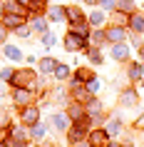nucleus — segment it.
Listing matches in <instances>:
<instances>
[{
    "instance_id": "nucleus-1",
    "label": "nucleus",
    "mask_w": 144,
    "mask_h": 147,
    "mask_svg": "<svg viewBox=\"0 0 144 147\" xmlns=\"http://www.w3.org/2000/svg\"><path fill=\"white\" fill-rule=\"evenodd\" d=\"M20 120H23V125H38V120H40V110H38V107H30V105H25V107H23V115H20Z\"/></svg>"
},
{
    "instance_id": "nucleus-2",
    "label": "nucleus",
    "mask_w": 144,
    "mask_h": 147,
    "mask_svg": "<svg viewBox=\"0 0 144 147\" xmlns=\"http://www.w3.org/2000/svg\"><path fill=\"white\" fill-rule=\"evenodd\" d=\"M32 95L27 92V87H15V97H13V102L15 105H20V107H25V105H30Z\"/></svg>"
},
{
    "instance_id": "nucleus-3",
    "label": "nucleus",
    "mask_w": 144,
    "mask_h": 147,
    "mask_svg": "<svg viewBox=\"0 0 144 147\" xmlns=\"http://www.w3.org/2000/svg\"><path fill=\"white\" fill-rule=\"evenodd\" d=\"M65 47H67V50H82V47H84V38H82V35L70 32L67 38H65Z\"/></svg>"
},
{
    "instance_id": "nucleus-4",
    "label": "nucleus",
    "mask_w": 144,
    "mask_h": 147,
    "mask_svg": "<svg viewBox=\"0 0 144 147\" xmlns=\"http://www.w3.org/2000/svg\"><path fill=\"white\" fill-rule=\"evenodd\" d=\"M90 145L92 147H107V132L104 130H92L90 132Z\"/></svg>"
},
{
    "instance_id": "nucleus-5",
    "label": "nucleus",
    "mask_w": 144,
    "mask_h": 147,
    "mask_svg": "<svg viewBox=\"0 0 144 147\" xmlns=\"http://www.w3.org/2000/svg\"><path fill=\"white\" fill-rule=\"evenodd\" d=\"M13 82H15V87H27L32 82V72L30 70H20V72H15Z\"/></svg>"
},
{
    "instance_id": "nucleus-6",
    "label": "nucleus",
    "mask_w": 144,
    "mask_h": 147,
    "mask_svg": "<svg viewBox=\"0 0 144 147\" xmlns=\"http://www.w3.org/2000/svg\"><path fill=\"white\" fill-rule=\"evenodd\" d=\"M124 38H127V32H124V28H119V25H114V28L107 30V40H109V42H122Z\"/></svg>"
},
{
    "instance_id": "nucleus-7",
    "label": "nucleus",
    "mask_w": 144,
    "mask_h": 147,
    "mask_svg": "<svg viewBox=\"0 0 144 147\" xmlns=\"http://www.w3.org/2000/svg\"><path fill=\"white\" fill-rule=\"evenodd\" d=\"M127 55H129V47L124 45V42H114V47H112V57L114 60H127Z\"/></svg>"
},
{
    "instance_id": "nucleus-8",
    "label": "nucleus",
    "mask_w": 144,
    "mask_h": 147,
    "mask_svg": "<svg viewBox=\"0 0 144 147\" xmlns=\"http://www.w3.org/2000/svg\"><path fill=\"white\" fill-rule=\"evenodd\" d=\"M3 53H5V57L13 60V62H20V60H23V53H20V47H17V45H5Z\"/></svg>"
},
{
    "instance_id": "nucleus-9",
    "label": "nucleus",
    "mask_w": 144,
    "mask_h": 147,
    "mask_svg": "<svg viewBox=\"0 0 144 147\" xmlns=\"http://www.w3.org/2000/svg\"><path fill=\"white\" fill-rule=\"evenodd\" d=\"M10 145H13V147H25V145H27V135H25L23 130H15V132H13V137H10Z\"/></svg>"
},
{
    "instance_id": "nucleus-10",
    "label": "nucleus",
    "mask_w": 144,
    "mask_h": 147,
    "mask_svg": "<svg viewBox=\"0 0 144 147\" xmlns=\"http://www.w3.org/2000/svg\"><path fill=\"white\" fill-rule=\"evenodd\" d=\"M119 102L124 105V107L134 105V102H137V92H134V90H124V92H122V97H119Z\"/></svg>"
},
{
    "instance_id": "nucleus-11",
    "label": "nucleus",
    "mask_w": 144,
    "mask_h": 147,
    "mask_svg": "<svg viewBox=\"0 0 144 147\" xmlns=\"http://www.w3.org/2000/svg\"><path fill=\"white\" fill-rule=\"evenodd\" d=\"M3 23H5V28H20V25H23V18L13 13V15H5V18H3Z\"/></svg>"
},
{
    "instance_id": "nucleus-12",
    "label": "nucleus",
    "mask_w": 144,
    "mask_h": 147,
    "mask_svg": "<svg viewBox=\"0 0 144 147\" xmlns=\"http://www.w3.org/2000/svg\"><path fill=\"white\" fill-rule=\"evenodd\" d=\"M129 25H132V30L144 32V15H132L129 18Z\"/></svg>"
},
{
    "instance_id": "nucleus-13",
    "label": "nucleus",
    "mask_w": 144,
    "mask_h": 147,
    "mask_svg": "<svg viewBox=\"0 0 144 147\" xmlns=\"http://www.w3.org/2000/svg\"><path fill=\"white\" fill-rule=\"evenodd\" d=\"M70 122V115H65V112H55V127H60V130H65Z\"/></svg>"
},
{
    "instance_id": "nucleus-14",
    "label": "nucleus",
    "mask_w": 144,
    "mask_h": 147,
    "mask_svg": "<svg viewBox=\"0 0 144 147\" xmlns=\"http://www.w3.org/2000/svg\"><path fill=\"white\" fill-rule=\"evenodd\" d=\"M47 18H50L52 23H60L62 18H65V10H62V8H57V5H55V8H50V13H47Z\"/></svg>"
},
{
    "instance_id": "nucleus-15",
    "label": "nucleus",
    "mask_w": 144,
    "mask_h": 147,
    "mask_svg": "<svg viewBox=\"0 0 144 147\" xmlns=\"http://www.w3.org/2000/svg\"><path fill=\"white\" fill-rule=\"evenodd\" d=\"M92 78H94L92 70H87V67H80V70H77V82H90Z\"/></svg>"
},
{
    "instance_id": "nucleus-16",
    "label": "nucleus",
    "mask_w": 144,
    "mask_h": 147,
    "mask_svg": "<svg viewBox=\"0 0 144 147\" xmlns=\"http://www.w3.org/2000/svg\"><path fill=\"white\" fill-rule=\"evenodd\" d=\"M84 137V127L80 125V127H72L70 130V142H80V140Z\"/></svg>"
},
{
    "instance_id": "nucleus-17",
    "label": "nucleus",
    "mask_w": 144,
    "mask_h": 147,
    "mask_svg": "<svg viewBox=\"0 0 144 147\" xmlns=\"http://www.w3.org/2000/svg\"><path fill=\"white\" fill-rule=\"evenodd\" d=\"M40 70H42V75L52 72V70H55V60H52V57H45V60L40 62Z\"/></svg>"
},
{
    "instance_id": "nucleus-18",
    "label": "nucleus",
    "mask_w": 144,
    "mask_h": 147,
    "mask_svg": "<svg viewBox=\"0 0 144 147\" xmlns=\"http://www.w3.org/2000/svg\"><path fill=\"white\" fill-rule=\"evenodd\" d=\"M67 75H70V67H67V65H55V78H57V80H65Z\"/></svg>"
},
{
    "instance_id": "nucleus-19",
    "label": "nucleus",
    "mask_w": 144,
    "mask_h": 147,
    "mask_svg": "<svg viewBox=\"0 0 144 147\" xmlns=\"http://www.w3.org/2000/svg\"><path fill=\"white\" fill-rule=\"evenodd\" d=\"M10 127V112L0 110V130H8Z\"/></svg>"
},
{
    "instance_id": "nucleus-20",
    "label": "nucleus",
    "mask_w": 144,
    "mask_h": 147,
    "mask_svg": "<svg viewBox=\"0 0 144 147\" xmlns=\"http://www.w3.org/2000/svg\"><path fill=\"white\" fill-rule=\"evenodd\" d=\"M72 120H82V107L80 105H70V112H67Z\"/></svg>"
},
{
    "instance_id": "nucleus-21",
    "label": "nucleus",
    "mask_w": 144,
    "mask_h": 147,
    "mask_svg": "<svg viewBox=\"0 0 144 147\" xmlns=\"http://www.w3.org/2000/svg\"><path fill=\"white\" fill-rule=\"evenodd\" d=\"M13 78H15V72H13L10 67H3V70H0V80H3V82H10Z\"/></svg>"
},
{
    "instance_id": "nucleus-22",
    "label": "nucleus",
    "mask_w": 144,
    "mask_h": 147,
    "mask_svg": "<svg viewBox=\"0 0 144 147\" xmlns=\"http://www.w3.org/2000/svg\"><path fill=\"white\" fill-rule=\"evenodd\" d=\"M32 137H35V140L45 137V125H32Z\"/></svg>"
},
{
    "instance_id": "nucleus-23",
    "label": "nucleus",
    "mask_w": 144,
    "mask_h": 147,
    "mask_svg": "<svg viewBox=\"0 0 144 147\" xmlns=\"http://www.w3.org/2000/svg\"><path fill=\"white\" fill-rule=\"evenodd\" d=\"M127 75H129V80H139L142 78V67H139V65H132Z\"/></svg>"
},
{
    "instance_id": "nucleus-24",
    "label": "nucleus",
    "mask_w": 144,
    "mask_h": 147,
    "mask_svg": "<svg viewBox=\"0 0 144 147\" xmlns=\"http://www.w3.org/2000/svg\"><path fill=\"white\" fill-rule=\"evenodd\" d=\"M42 45H45V47H52L55 45V35H52V32H42Z\"/></svg>"
},
{
    "instance_id": "nucleus-25",
    "label": "nucleus",
    "mask_w": 144,
    "mask_h": 147,
    "mask_svg": "<svg viewBox=\"0 0 144 147\" xmlns=\"http://www.w3.org/2000/svg\"><path fill=\"white\" fill-rule=\"evenodd\" d=\"M72 32H75V35H82V38H84V32H87V28H84V25L80 23V20H77V23H72Z\"/></svg>"
},
{
    "instance_id": "nucleus-26",
    "label": "nucleus",
    "mask_w": 144,
    "mask_h": 147,
    "mask_svg": "<svg viewBox=\"0 0 144 147\" xmlns=\"http://www.w3.org/2000/svg\"><path fill=\"white\" fill-rule=\"evenodd\" d=\"M42 8H45V0H32L30 3V13H40Z\"/></svg>"
},
{
    "instance_id": "nucleus-27",
    "label": "nucleus",
    "mask_w": 144,
    "mask_h": 147,
    "mask_svg": "<svg viewBox=\"0 0 144 147\" xmlns=\"http://www.w3.org/2000/svg\"><path fill=\"white\" fill-rule=\"evenodd\" d=\"M32 30L45 32V20H42V18H35V20H32Z\"/></svg>"
},
{
    "instance_id": "nucleus-28",
    "label": "nucleus",
    "mask_w": 144,
    "mask_h": 147,
    "mask_svg": "<svg viewBox=\"0 0 144 147\" xmlns=\"http://www.w3.org/2000/svg\"><path fill=\"white\" fill-rule=\"evenodd\" d=\"M102 20H104V15H102V13H97V10L90 15V23H92V25H102Z\"/></svg>"
},
{
    "instance_id": "nucleus-29",
    "label": "nucleus",
    "mask_w": 144,
    "mask_h": 147,
    "mask_svg": "<svg viewBox=\"0 0 144 147\" xmlns=\"http://www.w3.org/2000/svg\"><path fill=\"white\" fill-rule=\"evenodd\" d=\"M67 15H70V20H72V23H77V20L82 18V13H80L77 8H70V10H67Z\"/></svg>"
},
{
    "instance_id": "nucleus-30",
    "label": "nucleus",
    "mask_w": 144,
    "mask_h": 147,
    "mask_svg": "<svg viewBox=\"0 0 144 147\" xmlns=\"http://www.w3.org/2000/svg\"><path fill=\"white\" fill-rule=\"evenodd\" d=\"M87 87H90V92H97V90H99V80H94V78H92L90 82H87Z\"/></svg>"
},
{
    "instance_id": "nucleus-31",
    "label": "nucleus",
    "mask_w": 144,
    "mask_h": 147,
    "mask_svg": "<svg viewBox=\"0 0 144 147\" xmlns=\"http://www.w3.org/2000/svg\"><path fill=\"white\" fill-rule=\"evenodd\" d=\"M90 60L92 62H102V55H99L97 50H90Z\"/></svg>"
},
{
    "instance_id": "nucleus-32",
    "label": "nucleus",
    "mask_w": 144,
    "mask_h": 147,
    "mask_svg": "<svg viewBox=\"0 0 144 147\" xmlns=\"http://www.w3.org/2000/svg\"><path fill=\"white\" fill-rule=\"evenodd\" d=\"M107 130L112 132V135H117V132H119V122H117V120H114V122H109V127H107Z\"/></svg>"
},
{
    "instance_id": "nucleus-33",
    "label": "nucleus",
    "mask_w": 144,
    "mask_h": 147,
    "mask_svg": "<svg viewBox=\"0 0 144 147\" xmlns=\"http://www.w3.org/2000/svg\"><path fill=\"white\" fill-rule=\"evenodd\" d=\"M119 5H122V10H129L132 8V0H119Z\"/></svg>"
},
{
    "instance_id": "nucleus-34",
    "label": "nucleus",
    "mask_w": 144,
    "mask_h": 147,
    "mask_svg": "<svg viewBox=\"0 0 144 147\" xmlns=\"http://www.w3.org/2000/svg\"><path fill=\"white\" fill-rule=\"evenodd\" d=\"M99 3H102V5H104L107 10H109V8H114V0H99Z\"/></svg>"
},
{
    "instance_id": "nucleus-35",
    "label": "nucleus",
    "mask_w": 144,
    "mask_h": 147,
    "mask_svg": "<svg viewBox=\"0 0 144 147\" xmlns=\"http://www.w3.org/2000/svg\"><path fill=\"white\" fill-rule=\"evenodd\" d=\"M30 3L32 0H17V5H23V8H30Z\"/></svg>"
},
{
    "instance_id": "nucleus-36",
    "label": "nucleus",
    "mask_w": 144,
    "mask_h": 147,
    "mask_svg": "<svg viewBox=\"0 0 144 147\" xmlns=\"http://www.w3.org/2000/svg\"><path fill=\"white\" fill-rule=\"evenodd\" d=\"M5 40V25H0V42Z\"/></svg>"
},
{
    "instance_id": "nucleus-37",
    "label": "nucleus",
    "mask_w": 144,
    "mask_h": 147,
    "mask_svg": "<svg viewBox=\"0 0 144 147\" xmlns=\"http://www.w3.org/2000/svg\"><path fill=\"white\" fill-rule=\"evenodd\" d=\"M75 145H77V147H92V145H84L82 140H80V142H75Z\"/></svg>"
},
{
    "instance_id": "nucleus-38",
    "label": "nucleus",
    "mask_w": 144,
    "mask_h": 147,
    "mask_svg": "<svg viewBox=\"0 0 144 147\" xmlns=\"http://www.w3.org/2000/svg\"><path fill=\"white\" fill-rule=\"evenodd\" d=\"M3 97H5V87L0 85V100H3Z\"/></svg>"
},
{
    "instance_id": "nucleus-39",
    "label": "nucleus",
    "mask_w": 144,
    "mask_h": 147,
    "mask_svg": "<svg viewBox=\"0 0 144 147\" xmlns=\"http://www.w3.org/2000/svg\"><path fill=\"white\" fill-rule=\"evenodd\" d=\"M87 3H90V5H94V3H99V0H87Z\"/></svg>"
},
{
    "instance_id": "nucleus-40",
    "label": "nucleus",
    "mask_w": 144,
    "mask_h": 147,
    "mask_svg": "<svg viewBox=\"0 0 144 147\" xmlns=\"http://www.w3.org/2000/svg\"><path fill=\"white\" fill-rule=\"evenodd\" d=\"M0 18H3V5H0Z\"/></svg>"
}]
</instances>
